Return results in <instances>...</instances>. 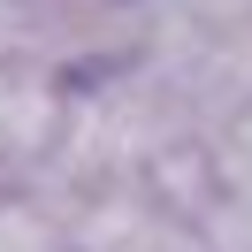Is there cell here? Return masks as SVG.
<instances>
[{"label": "cell", "mask_w": 252, "mask_h": 252, "mask_svg": "<svg viewBox=\"0 0 252 252\" xmlns=\"http://www.w3.org/2000/svg\"><path fill=\"white\" fill-rule=\"evenodd\" d=\"M199 160H206V199H252V99L221 115L214 138H199Z\"/></svg>", "instance_id": "cell-1"}, {"label": "cell", "mask_w": 252, "mask_h": 252, "mask_svg": "<svg viewBox=\"0 0 252 252\" xmlns=\"http://www.w3.org/2000/svg\"><path fill=\"white\" fill-rule=\"evenodd\" d=\"M199 229H206L214 252H252V199H206Z\"/></svg>", "instance_id": "cell-2"}, {"label": "cell", "mask_w": 252, "mask_h": 252, "mask_svg": "<svg viewBox=\"0 0 252 252\" xmlns=\"http://www.w3.org/2000/svg\"><path fill=\"white\" fill-rule=\"evenodd\" d=\"M0 252H69L38 206H0Z\"/></svg>", "instance_id": "cell-3"}]
</instances>
